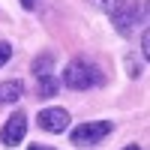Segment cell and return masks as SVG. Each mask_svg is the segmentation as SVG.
Returning a JSON list of instances; mask_svg holds the SVG:
<instances>
[{
    "label": "cell",
    "instance_id": "cell-1",
    "mask_svg": "<svg viewBox=\"0 0 150 150\" xmlns=\"http://www.w3.org/2000/svg\"><path fill=\"white\" fill-rule=\"evenodd\" d=\"M63 84L69 90H90V87H102L105 84V75L93 60H84V57H75L72 63L63 72Z\"/></svg>",
    "mask_w": 150,
    "mask_h": 150
},
{
    "label": "cell",
    "instance_id": "cell-2",
    "mask_svg": "<svg viewBox=\"0 0 150 150\" xmlns=\"http://www.w3.org/2000/svg\"><path fill=\"white\" fill-rule=\"evenodd\" d=\"M111 132H114V123H111V120H90V123L75 126L72 135H69V141L75 147H93L99 141H105Z\"/></svg>",
    "mask_w": 150,
    "mask_h": 150
},
{
    "label": "cell",
    "instance_id": "cell-3",
    "mask_svg": "<svg viewBox=\"0 0 150 150\" xmlns=\"http://www.w3.org/2000/svg\"><path fill=\"white\" fill-rule=\"evenodd\" d=\"M111 18H114V27H117V33H120V36H132L135 30H138L141 18H144V3L123 6V9H117Z\"/></svg>",
    "mask_w": 150,
    "mask_h": 150
},
{
    "label": "cell",
    "instance_id": "cell-4",
    "mask_svg": "<svg viewBox=\"0 0 150 150\" xmlns=\"http://www.w3.org/2000/svg\"><path fill=\"white\" fill-rule=\"evenodd\" d=\"M69 120H72V117H69V111H66V108H42V111H39V117H36L39 129H42V132H51V135L66 132Z\"/></svg>",
    "mask_w": 150,
    "mask_h": 150
},
{
    "label": "cell",
    "instance_id": "cell-5",
    "mask_svg": "<svg viewBox=\"0 0 150 150\" xmlns=\"http://www.w3.org/2000/svg\"><path fill=\"white\" fill-rule=\"evenodd\" d=\"M24 135H27V117H24V111L9 114L6 123H3V132H0L3 147H15L18 141H24Z\"/></svg>",
    "mask_w": 150,
    "mask_h": 150
},
{
    "label": "cell",
    "instance_id": "cell-6",
    "mask_svg": "<svg viewBox=\"0 0 150 150\" xmlns=\"http://www.w3.org/2000/svg\"><path fill=\"white\" fill-rule=\"evenodd\" d=\"M21 93H24L21 81H3L0 84V102H18Z\"/></svg>",
    "mask_w": 150,
    "mask_h": 150
},
{
    "label": "cell",
    "instance_id": "cell-7",
    "mask_svg": "<svg viewBox=\"0 0 150 150\" xmlns=\"http://www.w3.org/2000/svg\"><path fill=\"white\" fill-rule=\"evenodd\" d=\"M51 66H54V57L51 54H39V57H36L33 60V75H36V78H45V75H51Z\"/></svg>",
    "mask_w": 150,
    "mask_h": 150
},
{
    "label": "cell",
    "instance_id": "cell-8",
    "mask_svg": "<svg viewBox=\"0 0 150 150\" xmlns=\"http://www.w3.org/2000/svg\"><path fill=\"white\" fill-rule=\"evenodd\" d=\"M90 6L99 9V12H108V15H114L117 9L126 6V0H90Z\"/></svg>",
    "mask_w": 150,
    "mask_h": 150
},
{
    "label": "cell",
    "instance_id": "cell-9",
    "mask_svg": "<svg viewBox=\"0 0 150 150\" xmlns=\"http://www.w3.org/2000/svg\"><path fill=\"white\" fill-rule=\"evenodd\" d=\"M54 93H57V84H54L51 75L39 78V96H42V99H48V96H54Z\"/></svg>",
    "mask_w": 150,
    "mask_h": 150
},
{
    "label": "cell",
    "instance_id": "cell-10",
    "mask_svg": "<svg viewBox=\"0 0 150 150\" xmlns=\"http://www.w3.org/2000/svg\"><path fill=\"white\" fill-rule=\"evenodd\" d=\"M126 69H129V78H138V75L144 72V63L138 60V54H129L126 57Z\"/></svg>",
    "mask_w": 150,
    "mask_h": 150
},
{
    "label": "cell",
    "instance_id": "cell-11",
    "mask_svg": "<svg viewBox=\"0 0 150 150\" xmlns=\"http://www.w3.org/2000/svg\"><path fill=\"white\" fill-rule=\"evenodd\" d=\"M9 57H12V45L9 42H0V66H3Z\"/></svg>",
    "mask_w": 150,
    "mask_h": 150
},
{
    "label": "cell",
    "instance_id": "cell-12",
    "mask_svg": "<svg viewBox=\"0 0 150 150\" xmlns=\"http://www.w3.org/2000/svg\"><path fill=\"white\" fill-rule=\"evenodd\" d=\"M141 54H144V57L150 54V33H147V30L141 33Z\"/></svg>",
    "mask_w": 150,
    "mask_h": 150
},
{
    "label": "cell",
    "instance_id": "cell-13",
    "mask_svg": "<svg viewBox=\"0 0 150 150\" xmlns=\"http://www.w3.org/2000/svg\"><path fill=\"white\" fill-rule=\"evenodd\" d=\"M21 6H24V9H33V6H36V0H21Z\"/></svg>",
    "mask_w": 150,
    "mask_h": 150
},
{
    "label": "cell",
    "instance_id": "cell-14",
    "mask_svg": "<svg viewBox=\"0 0 150 150\" xmlns=\"http://www.w3.org/2000/svg\"><path fill=\"white\" fill-rule=\"evenodd\" d=\"M27 150H51V147H42V144H30Z\"/></svg>",
    "mask_w": 150,
    "mask_h": 150
},
{
    "label": "cell",
    "instance_id": "cell-15",
    "mask_svg": "<svg viewBox=\"0 0 150 150\" xmlns=\"http://www.w3.org/2000/svg\"><path fill=\"white\" fill-rule=\"evenodd\" d=\"M123 150H141V147L138 144H129V147H123Z\"/></svg>",
    "mask_w": 150,
    "mask_h": 150
}]
</instances>
